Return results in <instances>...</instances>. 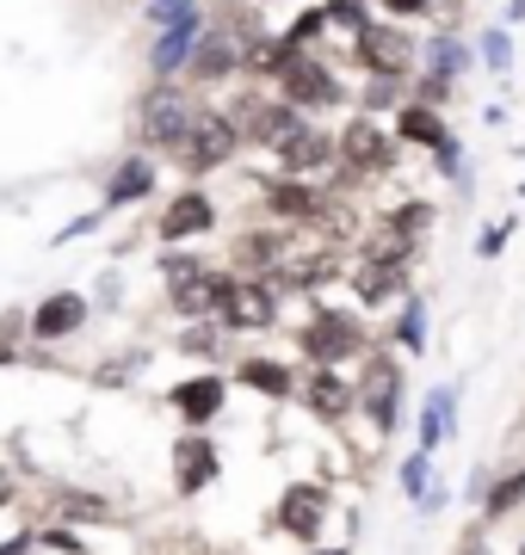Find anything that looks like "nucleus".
Wrapping results in <instances>:
<instances>
[{"mask_svg": "<svg viewBox=\"0 0 525 555\" xmlns=\"http://www.w3.org/2000/svg\"><path fill=\"white\" fill-rule=\"evenodd\" d=\"M162 278H167V297H174L180 321H217V315H222V291H229V278L210 272L204 259L167 254V259H162Z\"/></svg>", "mask_w": 525, "mask_h": 555, "instance_id": "obj_1", "label": "nucleus"}, {"mask_svg": "<svg viewBox=\"0 0 525 555\" xmlns=\"http://www.w3.org/2000/svg\"><path fill=\"white\" fill-rule=\"evenodd\" d=\"M235 142H242V130L229 124V112H192L185 137L174 142V155H180L185 173H210V167H222L235 155Z\"/></svg>", "mask_w": 525, "mask_h": 555, "instance_id": "obj_2", "label": "nucleus"}, {"mask_svg": "<svg viewBox=\"0 0 525 555\" xmlns=\"http://www.w3.org/2000/svg\"><path fill=\"white\" fill-rule=\"evenodd\" d=\"M272 321H279V297H272V284H260V278H229L217 327H229V334H260V327H272Z\"/></svg>", "mask_w": 525, "mask_h": 555, "instance_id": "obj_3", "label": "nucleus"}, {"mask_svg": "<svg viewBox=\"0 0 525 555\" xmlns=\"http://www.w3.org/2000/svg\"><path fill=\"white\" fill-rule=\"evenodd\" d=\"M359 408H364V420L377 426V438L402 426V364H396V358H377V364L364 371V383H359Z\"/></svg>", "mask_w": 525, "mask_h": 555, "instance_id": "obj_4", "label": "nucleus"}, {"mask_svg": "<svg viewBox=\"0 0 525 555\" xmlns=\"http://www.w3.org/2000/svg\"><path fill=\"white\" fill-rule=\"evenodd\" d=\"M185 124H192V105L174 80H155L149 93H142V142H155V149H174L185 137Z\"/></svg>", "mask_w": 525, "mask_h": 555, "instance_id": "obj_5", "label": "nucleus"}, {"mask_svg": "<svg viewBox=\"0 0 525 555\" xmlns=\"http://www.w3.org/2000/svg\"><path fill=\"white\" fill-rule=\"evenodd\" d=\"M359 346H364V327L353 315H334V309L304 327V352L316 358V364H346Z\"/></svg>", "mask_w": 525, "mask_h": 555, "instance_id": "obj_6", "label": "nucleus"}, {"mask_svg": "<svg viewBox=\"0 0 525 555\" xmlns=\"http://www.w3.org/2000/svg\"><path fill=\"white\" fill-rule=\"evenodd\" d=\"M341 155H346V167H359V173H389V167H396V142H389L371 118H353L341 130Z\"/></svg>", "mask_w": 525, "mask_h": 555, "instance_id": "obj_7", "label": "nucleus"}, {"mask_svg": "<svg viewBox=\"0 0 525 555\" xmlns=\"http://www.w3.org/2000/svg\"><path fill=\"white\" fill-rule=\"evenodd\" d=\"M359 56L371 62V75H408V68H414V38L396 31V25H364Z\"/></svg>", "mask_w": 525, "mask_h": 555, "instance_id": "obj_8", "label": "nucleus"}, {"mask_svg": "<svg viewBox=\"0 0 525 555\" xmlns=\"http://www.w3.org/2000/svg\"><path fill=\"white\" fill-rule=\"evenodd\" d=\"M217 469H222L217 444L204 433H185L180 444H174V488H180V494H204V488L217 481Z\"/></svg>", "mask_w": 525, "mask_h": 555, "instance_id": "obj_9", "label": "nucleus"}, {"mask_svg": "<svg viewBox=\"0 0 525 555\" xmlns=\"http://www.w3.org/2000/svg\"><path fill=\"white\" fill-rule=\"evenodd\" d=\"M322 513H328V494L316 488V481H297V488H284L279 494V531L304 537V543L322 531Z\"/></svg>", "mask_w": 525, "mask_h": 555, "instance_id": "obj_10", "label": "nucleus"}, {"mask_svg": "<svg viewBox=\"0 0 525 555\" xmlns=\"http://www.w3.org/2000/svg\"><path fill=\"white\" fill-rule=\"evenodd\" d=\"M81 321H87V297L81 291H56V297H43L31 309V339H68L81 334Z\"/></svg>", "mask_w": 525, "mask_h": 555, "instance_id": "obj_11", "label": "nucleus"}, {"mask_svg": "<svg viewBox=\"0 0 525 555\" xmlns=\"http://www.w3.org/2000/svg\"><path fill=\"white\" fill-rule=\"evenodd\" d=\"M174 414L192 426V433H204L210 420L222 414V377H185V383H174Z\"/></svg>", "mask_w": 525, "mask_h": 555, "instance_id": "obj_12", "label": "nucleus"}, {"mask_svg": "<svg viewBox=\"0 0 525 555\" xmlns=\"http://www.w3.org/2000/svg\"><path fill=\"white\" fill-rule=\"evenodd\" d=\"M304 401H309V414H316V420H346V414H353V401H359V389H353L334 364H316Z\"/></svg>", "mask_w": 525, "mask_h": 555, "instance_id": "obj_13", "label": "nucleus"}, {"mask_svg": "<svg viewBox=\"0 0 525 555\" xmlns=\"http://www.w3.org/2000/svg\"><path fill=\"white\" fill-rule=\"evenodd\" d=\"M279 80H284V100H291V105H334V100H341L334 75H328V68H316V62L291 56V68H284Z\"/></svg>", "mask_w": 525, "mask_h": 555, "instance_id": "obj_14", "label": "nucleus"}, {"mask_svg": "<svg viewBox=\"0 0 525 555\" xmlns=\"http://www.w3.org/2000/svg\"><path fill=\"white\" fill-rule=\"evenodd\" d=\"M199 80H222L242 68V43L229 38V31H199V50H192V62H185Z\"/></svg>", "mask_w": 525, "mask_h": 555, "instance_id": "obj_15", "label": "nucleus"}, {"mask_svg": "<svg viewBox=\"0 0 525 555\" xmlns=\"http://www.w3.org/2000/svg\"><path fill=\"white\" fill-rule=\"evenodd\" d=\"M334 149H341V142H328L322 130H309V124H304V130L279 149V167H284V173H297V179H309V173H322L328 160H334Z\"/></svg>", "mask_w": 525, "mask_h": 555, "instance_id": "obj_16", "label": "nucleus"}, {"mask_svg": "<svg viewBox=\"0 0 525 555\" xmlns=\"http://www.w3.org/2000/svg\"><path fill=\"white\" fill-rule=\"evenodd\" d=\"M192 50H199V20L185 25H167L162 38H155V56H149V68H155V80H174L192 62Z\"/></svg>", "mask_w": 525, "mask_h": 555, "instance_id": "obj_17", "label": "nucleus"}, {"mask_svg": "<svg viewBox=\"0 0 525 555\" xmlns=\"http://www.w3.org/2000/svg\"><path fill=\"white\" fill-rule=\"evenodd\" d=\"M451 401H458V389L445 383V389H433V396H426V414L414 420V444H421L426 456L439 451V444H445V433H451Z\"/></svg>", "mask_w": 525, "mask_h": 555, "instance_id": "obj_18", "label": "nucleus"}, {"mask_svg": "<svg viewBox=\"0 0 525 555\" xmlns=\"http://www.w3.org/2000/svg\"><path fill=\"white\" fill-rule=\"evenodd\" d=\"M247 130H254V137L260 142H272V149H284V142L297 137V130H304V118H297V105L284 100V105H247Z\"/></svg>", "mask_w": 525, "mask_h": 555, "instance_id": "obj_19", "label": "nucleus"}, {"mask_svg": "<svg viewBox=\"0 0 525 555\" xmlns=\"http://www.w3.org/2000/svg\"><path fill=\"white\" fill-rule=\"evenodd\" d=\"M210 217H217V210H210V198H199V192H185V198H174V204H167L162 235H167V241H180V235H204V229H210Z\"/></svg>", "mask_w": 525, "mask_h": 555, "instance_id": "obj_20", "label": "nucleus"}, {"mask_svg": "<svg viewBox=\"0 0 525 555\" xmlns=\"http://www.w3.org/2000/svg\"><path fill=\"white\" fill-rule=\"evenodd\" d=\"M235 377H242L247 389H260V396H272V401H284L291 389H297V377L284 371L279 358H242V371H235Z\"/></svg>", "mask_w": 525, "mask_h": 555, "instance_id": "obj_21", "label": "nucleus"}, {"mask_svg": "<svg viewBox=\"0 0 525 555\" xmlns=\"http://www.w3.org/2000/svg\"><path fill=\"white\" fill-rule=\"evenodd\" d=\"M272 210L279 217H297V222H328L334 210H328L316 192H304V185H272Z\"/></svg>", "mask_w": 525, "mask_h": 555, "instance_id": "obj_22", "label": "nucleus"}, {"mask_svg": "<svg viewBox=\"0 0 525 555\" xmlns=\"http://www.w3.org/2000/svg\"><path fill=\"white\" fill-rule=\"evenodd\" d=\"M525 506V469H507L495 488H488V500H483V518H513Z\"/></svg>", "mask_w": 525, "mask_h": 555, "instance_id": "obj_23", "label": "nucleus"}, {"mask_svg": "<svg viewBox=\"0 0 525 555\" xmlns=\"http://www.w3.org/2000/svg\"><path fill=\"white\" fill-rule=\"evenodd\" d=\"M402 291V266H389V259H371L359 272V297L364 302H384V297H396Z\"/></svg>", "mask_w": 525, "mask_h": 555, "instance_id": "obj_24", "label": "nucleus"}, {"mask_svg": "<svg viewBox=\"0 0 525 555\" xmlns=\"http://www.w3.org/2000/svg\"><path fill=\"white\" fill-rule=\"evenodd\" d=\"M149 185H155V167H149V160H124L118 179H112V192H105V204H130V198H142Z\"/></svg>", "mask_w": 525, "mask_h": 555, "instance_id": "obj_25", "label": "nucleus"}, {"mask_svg": "<svg viewBox=\"0 0 525 555\" xmlns=\"http://www.w3.org/2000/svg\"><path fill=\"white\" fill-rule=\"evenodd\" d=\"M402 137L408 142H426V149H445V124L433 105H408L402 112Z\"/></svg>", "mask_w": 525, "mask_h": 555, "instance_id": "obj_26", "label": "nucleus"}, {"mask_svg": "<svg viewBox=\"0 0 525 555\" xmlns=\"http://www.w3.org/2000/svg\"><path fill=\"white\" fill-rule=\"evenodd\" d=\"M56 518H75V525H100V518H112L105 513V500L100 494H56Z\"/></svg>", "mask_w": 525, "mask_h": 555, "instance_id": "obj_27", "label": "nucleus"}, {"mask_svg": "<svg viewBox=\"0 0 525 555\" xmlns=\"http://www.w3.org/2000/svg\"><path fill=\"white\" fill-rule=\"evenodd\" d=\"M426 488H433V456H426V451H414V456L402 463V494L414 500V506H421V500H426Z\"/></svg>", "mask_w": 525, "mask_h": 555, "instance_id": "obj_28", "label": "nucleus"}, {"mask_svg": "<svg viewBox=\"0 0 525 555\" xmlns=\"http://www.w3.org/2000/svg\"><path fill=\"white\" fill-rule=\"evenodd\" d=\"M185 20H199V7H192V0H149V25H155V31L185 25Z\"/></svg>", "mask_w": 525, "mask_h": 555, "instance_id": "obj_29", "label": "nucleus"}, {"mask_svg": "<svg viewBox=\"0 0 525 555\" xmlns=\"http://www.w3.org/2000/svg\"><path fill=\"white\" fill-rule=\"evenodd\" d=\"M483 62L488 68H495V75H507V68H513V43H507V31H483Z\"/></svg>", "mask_w": 525, "mask_h": 555, "instance_id": "obj_30", "label": "nucleus"}, {"mask_svg": "<svg viewBox=\"0 0 525 555\" xmlns=\"http://www.w3.org/2000/svg\"><path fill=\"white\" fill-rule=\"evenodd\" d=\"M426 222H433V210H426V204H402V210H396V235L414 241V235L426 229Z\"/></svg>", "mask_w": 525, "mask_h": 555, "instance_id": "obj_31", "label": "nucleus"}, {"mask_svg": "<svg viewBox=\"0 0 525 555\" xmlns=\"http://www.w3.org/2000/svg\"><path fill=\"white\" fill-rule=\"evenodd\" d=\"M426 309H421V302H408V309H402V346H408V352H421V346H426Z\"/></svg>", "mask_w": 525, "mask_h": 555, "instance_id": "obj_32", "label": "nucleus"}, {"mask_svg": "<svg viewBox=\"0 0 525 555\" xmlns=\"http://www.w3.org/2000/svg\"><path fill=\"white\" fill-rule=\"evenodd\" d=\"M396 87H402V75H371V93H364V100L389 105V100H396Z\"/></svg>", "mask_w": 525, "mask_h": 555, "instance_id": "obj_33", "label": "nucleus"}, {"mask_svg": "<svg viewBox=\"0 0 525 555\" xmlns=\"http://www.w3.org/2000/svg\"><path fill=\"white\" fill-rule=\"evenodd\" d=\"M38 543H50V550H62V555H87V543L75 531H43Z\"/></svg>", "mask_w": 525, "mask_h": 555, "instance_id": "obj_34", "label": "nucleus"}, {"mask_svg": "<svg viewBox=\"0 0 525 555\" xmlns=\"http://www.w3.org/2000/svg\"><path fill=\"white\" fill-rule=\"evenodd\" d=\"M31 550H38V531H20L13 543H0V555H31Z\"/></svg>", "mask_w": 525, "mask_h": 555, "instance_id": "obj_35", "label": "nucleus"}, {"mask_svg": "<svg viewBox=\"0 0 525 555\" xmlns=\"http://www.w3.org/2000/svg\"><path fill=\"white\" fill-rule=\"evenodd\" d=\"M7 494H13V481H7V469H0V506H7Z\"/></svg>", "mask_w": 525, "mask_h": 555, "instance_id": "obj_36", "label": "nucleus"}, {"mask_svg": "<svg viewBox=\"0 0 525 555\" xmlns=\"http://www.w3.org/2000/svg\"><path fill=\"white\" fill-rule=\"evenodd\" d=\"M389 7H402V13H414V7H426V0H389Z\"/></svg>", "mask_w": 525, "mask_h": 555, "instance_id": "obj_37", "label": "nucleus"}, {"mask_svg": "<svg viewBox=\"0 0 525 555\" xmlns=\"http://www.w3.org/2000/svg\"><path fill=\"white\" fill-rule=\"evenodd\" d=\"M0 364H13V346H7V339H0Z\"/></svg>", "mask_w": 525, "mask_h": 555, "instance_id": "obj_38", "label": "nucleus"}, {"mask_svg": "<svg viewBox=\"0 0 525 555\" xmlns=\"http://www.w3.org/2000/svg\"><path fill=\"white\" fill-rule=\"evenodd\" d=\"M513 20H525V0H513Z\"/></svg>", "mask_w": 525, "mask_h": 555, "instance_id": "obj_39", "label": "nucleus"}, {"mask_svg": "<svg viewBox=\"0 0 525 555\" xmlns=\"http://www.w3.org/2000/svg\"><path fill=\"white\" fill-rule=\"evenodd\" d=\"M316 555H353V550H316Z\"/></svg>", "mask_w": 525, "mask_h": 555, "instance_id": "obj_40", "label": "nucleus"}]
</instances>
